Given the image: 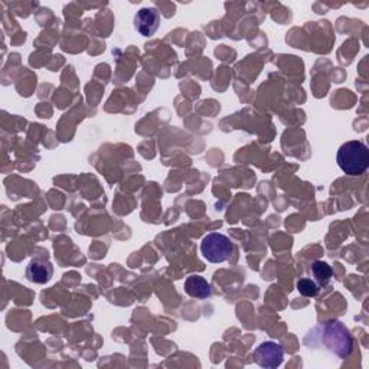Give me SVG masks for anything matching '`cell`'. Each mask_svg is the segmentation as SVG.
<instances>
[{
    "label": "cell",
    "mask_w": 369,
    "mask_h": 369,
    "mask_svg": "<svg viewBox=\"0 0 369 369\" xmlns=\"http://www.w3.org/2000/svg\"><path fill=\"white\" fill-rule=\"evenodd\" d=\"M254 359L256 362L268 369L279 368L283 363L284 359V351L282 348V345L273 340L263 342L260 346H257V349L254 351Z\"/></svg>",
    "instance_id": "277c9868"
},
{
    "label": "cell",
    "mask_w": 369,
    "mask_h": 369,
    "mask_svg": "<svg viewBox=\"0 0 369 369\" xmlns=\"http://www.w3.org/2000/svg\"><path fill=\"white\" fill-rule=\"evenodd\" d=\"M54 275V267L50 261L42 260V259H35L29 263L27 268V277L28 280L36 284H45L48 283Z\"/></svg>",
    "instance_id": "8992f818"
},
{
    "label": "cell",
    "mask_w": 369,
    "mask_h": 369,
    "mask_svg": "<svg viewBox=\"0 0 369 369\" xmlns=\"http://www.w3.org/2000/svg\"><path fill=\"white\" fill-rule=\"evenodd\" d=\"M336 160L346 175L358 176L369 168V150L361 140L346 142L339 147Z\"/></svg>",
    "instance_id": "7a4b0ae2"
},
{
    "label": "cell",
    "mask_w": 369,
    "mask_h": 369,
    "mask_svg": "<svg viewBox=\"0 0 369 369\" xmlns=\"http://www.w3.org/2000/svg\"><path fill=\"white\" fill-rule=\"evenodd\" d=\"M160 25V15L154 8H143L134 16V28L143 36H152L156 34Z\"/></svg>",
    "instance_id": "5b68a950"
},
{
    "label": "cell",
    "mask_w": 369,
    "mask_h": 369,
    "mask_svg": "<svg viewBox=\"0 0 369 369\" xmlns=\"http://www.w3.org/2000/svg\"><path fill=\"white\" fill-rule=\"evenodd\" d=\"M310 273L313 275L314 279V283L319 286V287H325L329 284V282L332 280V275H333V270L332 267L325 263V261H314L310 267Z\"/></svg>",
    "instance_id": "ba28073f"
},
{
    "label": "cell",
    "mask_w": 369,
    "mask_h": 369,
    "mask_svg": "<svg viewBox=\"0 0 369 369\" xmlns=\"http://www.w3.org/2000/svg\"><path fill=\"white\" fill-rule=\"evenodd\" d=\"M297 290L298 293L302 296H306V297H316L320 287L314 283V280L312 279H300L297 282Z\"/></svg>",
    "instance_id": "9c48e42d"
},
{
    "label": "cell",
    "mask_w": 369,
    "mask_h": 369,
    "mask_svg": "<svg viewBox=\"0 0 369 369\" xmlns=\"http://www.w3.org/2000/svg\"><path fill=\"white\" fill-rule=\"evenodd\" d=\"M319 343L323 345V348L331 351L332 354L338 355L339 358L345 359L346 356H349L352 354V336L349 331L346 329L343 323L338 320H331L326 321L325 325H320L316 328Z\"/></svg>",
    "instance_id": "6da1fadb"
},
{
    "label": "cell",
    "mask_w": 369,
    "mask_h": 369,
    "mask_svg": "<svg viewBox=\"0 0 369 369\" xmlns=\"http://www.w3.org/2000/svg\"><path fill=\"white\" fill-rule=\"evenodd\" d=\"M184 291L191 297L196 298H208L212 296V287L201 275H189L184 280Z\"/></svg>",
    "instance_id": "52a82bcc"
},
{
    "label": "cell",
    "mask_w": 369,
    "mask_h": 369,
    "mask_svg": "<svg viewBox=\"0 0 369 369\" xmlns=\"http://www.w3.org/2000/svg\"><path fill=\"white\" fill-rule=\"evenodd\" d=\"M202 256L214 264L226 261L234 252V244L231 240L219 233L208 234L201 243Z\"/></svg>",
    "instance_id": "3957f363"
}]
</instances>
